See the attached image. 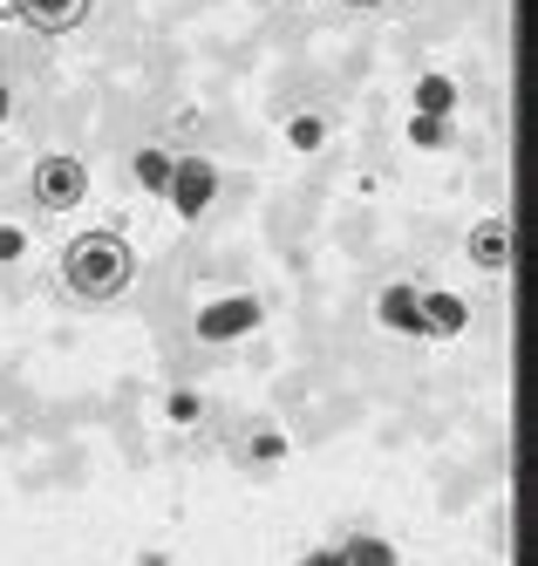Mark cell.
Instances as JSON below:
<instances>
[{"label": "cell", "instance_id": "6da1fadb", "mask_svg": "<svg viewBox=\"0 0 538 566\" xmlns=\"http://www.w3.org/2000/svg\"><path fill=\"white\" fill-rule=\"evenodd\" d=\"M130 280H137L130 239H116V232H82V239H68V253H62V287H68L75 301H116Z\"/></svg>", "mask_w": 538, "mask_h": 566}, {"label": "cell", "instance_id": "7a4b0ae2", "mask_svg": "<svg viewBox=\"0 0 538 566\" xmlns=\"http://www.w3.org/2000/svg\"><path fill=\"white\" fill-rule=\"evenodd\" d=\"M82 198H89V165L68 157V150H49L34 165V206L41 212H68V206H82Z\"/></svg>", "mask_w": 538, "mask_h": 566}, {"label": "cell", "instance_id": "3957f363", "mask_svg": "<svg viewBox=\"0 0 538 566\" xmlns=\"http://www.w3.org/2000/svg\"><path fill=\"white\" fill-rule=\"evenodd\" d=\"M163 191H171V206H178L184 219H198L204 206H212V191H219V171L204 165V157H178V165H171V185H163Z\"/></svg>", "mask_w": 538, "mask_h": 566}, {"label": "cell", "instance_id": "277c9868", "mask_svg": "<svg viewBox=\"0 0 538 566\" xmlns=\"http://www.w3.org/2000/svg\"><path fill=\"white\" fill-rule=\"evenodd\" d=\"M245 328H260V301H253V294L212 301V307L198 314V335H204V342H225V335H245Z\"/></svg>", "mask_w": 538, "mask_h": 566}, {"label": "cell", "instance_id": "5b68a950", "mask_svg": "<svg viewBox=\"0 0 538 566\" xmlns=\"http://www.w3.org/2000/svg\"><path fill=\"white\" fill-rule=\"evenodd\" d=\"M416 301H423V287H409V280H389V287L376 294V321H382V328H395V335H423Z\"/></svg>", "mask_w": 538, "mask_h": 566}, {"label": "cell", "instance_id": "8992f818", "mask_svg": "<svg viewBox=\"0 0 538 566\" xmlns=\"http://www.w3.org/2000/svg\"><path fill=\"white\" fill-rule=\"evenodd\" d=\"M471 266H484V273L511 266V219H477L471 226Z\"/></svg>", "mask_w": 538, "mask_h": 566}, {"label": "cell", "instance_id": "52a82bcc", "mask_svg": "<svg viewBox=\"0 0 538 566\" xmlns=\"http://www.w3.org/2000/svg\"><path fill=\"white\" fill-rule=\"evenodd\" d=\"M14 14H21L28 28H41V34H68V28L89 21V0H21Z\"/></svg>", "mask_w": 538, "mask_h": 566}, {"label": "cell", "instance_id": "ba28073f", "mask_svg": "<svg viewBox=\"0 0 538 566\" xmlns=\"http://www.w3.org/2000/svg\"><path fill=\"white\" fill-rule=\"evenodd\" d=\"M416 314H423V335H464L471 328V301L464 294H423Z\"/></svg>", "mask_w": 538, "mask_h": 566}, {"label": "cell", "instance_id": "9c48e42d", "mask_svg": "<svg viewBox=\"0 0 538 566\" xmlns=\"http://www.w3.org/2000/svg\"><path fill=\"white\" fill-rule=\"evenodd\" d=\"M416 103H423V116L457 109V83H450V75H423V83H416Z\"/></svg>", "mask_w": 538, "mask_h": 566}, {"label": "cell", "instance_id": "30bf717a", "mask_svg": "<svg viewBox=\"0 0 538 566\" xmlns=\"http://www.w3.org/2000/svg\"><path fill=\"white\" fill-rule=\"evenodd\" d=\"M286 144H294V150H320V144H327V116H314V109H300V116H294V124H286Z\"/></svg>", "mask_w": 538, "mask_h": 566}, {"label": "cell", "instance_id": "8fae6325", "mask_svg": "<svg viewBox=\"0 0 538 566\" xmlns=\"http://www.w3.org/2000/svg\"><path fill=\"white\" fill-rule=\"evenodd\" d=\"M171 165H178V157H171V150H137V185H150V191H163V185H171Z\"/></svg>", "mask_w": 538, "mask_h": 566}, {"label": "cell", "instance_id": "7c38bea8", "mask_svg": "<svg viewBox=\"0 0 538 566\" xmlns=\"http://www.w3.org/2000/svg\"><path fill=\"white\" fill-rule=\"evenodd\" d=\"M341 559H348V566H395V553H389L382 539H348Z\"/></svg>", "mask_w": 538, "mask_h": 566}, {"label": "cell", "instance_id": "4fadbf2b", "mask_svg": "<svg viewBox=\"0 0 538 566\" xmlns=\"http://www.w3.org/2000/svg\"><path fill=\"white\" fill-rule=\"evenodd\" d=\"M245 458H253V464H273V458H286V437H279V430H260L253 443H245Z\"/></svg>", "mask_w": 538, "mask_h": 566}, {"label": "cell", "instance_id": "5bb4252c", "mask_svg": "<svg viewBox=\"0 0 538 566\" xmlns=\"http://www.w3.org/2000/svg\"><path fill=\"white\" fill-rule=\"evenodd\" d=\"M163 410H171V423H198L204 396H198V389H171V402H163Z\"/></svg>", "mask_w": 538, "mask_h": 566}, {"label": "cell", "instance_id": "9a60e30c", "mask_svg": "<svg viewBox=\"0 0 538 566\" xmlns=\"http://www.w3.org/2000/svg\"><path fill=\"white\" fill-rule=\"evenodd\" d=\"M21 253H28V232L21 226H0V266H14Z\"/></svg>", "mask_w": 538, "mask_h": 566}, {"label": "cell", "instance_id": "2e32d148", "mask_svg": "<svg viewBox=\"0 0 538 566\" xmlns=\"http://www.w3.org/2000/svg\"><path fill=\"white\" fill-rule=\"evenodd\" d=\"M409 137H416V144H443V116H416V124H409Z\"/></svg>", "mask_w": 538, "mask_h": 566}, {"label": "cell", "instance_id": "e0dca14e", "mask_svg": "<svg viewBox=\"0 0 538 566\" xmlns=\"http://www.w3.org/2000/svg\"><path fill=\"white\" fill-rule=\"evenodd\" d=\"M307 566H348V559H341V546H327V553H314Z\"/></svg>", "mask_w": 538, "mask_h": 566}, {"label": "cell", "instance_id": "ac0fdd59", "mask_svg": "<svg viewBox=\"0 0 538 566\" xmlns=\"http://www.w3.org/2000/svg\"><path fill=\"white\" fill-rule=\"evenodd\" d=\"M0 124H8V90H0Z\"/></svg>", "mask_w": 538, "mask_h": 566}, {"label": "cell", "instance_id": "d6986e66", "mask_svg": "<svg viewBox=\"0 0 538 566\" xmlns=\"http://www.w3.org/2000/svg\"><path fill=\"white\" fill-rule=\"evenodd\" d=\"M348 8H382V0H348Z\"/></svg>", "mask_w": 538, "mask_h": 566}, {"label": "cell", "instance_id": "ffe728a7", "mask_svg": "<svg viewBox=\"0 0 538 566\" xmlns=\"http://www.w3.org/2000/svg\"><path fill=\"white\" fill-rule=\"evenodd\" d=\"M14 8H21V0H0V14H14Z\"/></svg>", "mask_w": 538, "mask_h": 566}]
</instances>
